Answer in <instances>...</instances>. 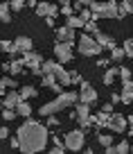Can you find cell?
Instances as JSON below:
<instances>
[{"label": "cell", "instance_id": "obj_1", "mask_svg": "<svg viewBox=\"0 0 133 154\" xmlns=\"http://www.w3.org/2000/svg\"><path fill=\"white\" fill-rule=\"evenodd\" d=\"M16 136H18V140H20V152L36 154V152H43L45 145H48L50 127L38 122V120H32V118H25L23 125H18Z\"/></svg>", "mask_w": 133, "mask_h": 154}, {"label": "cell", "instance_id": "obj_2", "mask_svg": "<svg viewBox=\"0 0 133 154\" xmlns=\"http://www.w3.org/2000/svg\"><path fill=\"white\" fill-rule=\"evenodd\" d=\"M77 100H79V93H75V91H61L52 102H45V104L38 109V113H41L43 118H48V116H52V113H61L66 106L77 104Z\"/></svg>", "mask_w": 133, "mask_h": 154}, {"label": "cell", "instance_id": "obj_3", "mask_svg": "<svg viewBox=\"0 0 133 154\" xmlns=\"http://www.w3.org/2000/svg\"><path fill=\"white\" fill-rule=\"evenodd\" d=\"M117 0H106V2H97L93 0L90 2V11H93V18H117Z\"/></svg>", "mask_w": 133, "mask_h": 154}, {"label": "cell", "instance_id": "obj_4", "mask_svg": "<svg viewBox=\"0 0 133 154\" xmlns=\"http://www.w3.org/2000/svg\"><path fill=\"white\" fill-rule=\"evenodd\" d=\"M79 52L84 54V57H99L102 52H104V48H102L99 43H97V38L90 36V34H81L79 36Z\"/></svg>", "mask_w": 133, "mask_h": 154}, {"label": "cell", "instance_id": "obj_5", "mask_svg": "<svg viewBox=\"0 0 133 154\" xmlns=\"http://www.w3.org/2000/svg\"><path fill=\"white\" fill-rule=\"evenodd\" d=\"M63 143L70 152H79L84 149V143H86V129H72L63 136Z\"/></svg>", "mask_w": 133, "mask_h": 154}, {"label": "cell", "instance_id": "obj_6", "mask_svg": "<svg viewBox=\"0 0 133 154\" xmlns=\"http://www.w3.org/2000/svg\"><path fill=\"white\" fill-rule=\"evenodd\" d=\"M23 61L25 66L29 68V72H34V75L41 77V63H43V57L38 52H34V50H27V52H23Z\"/></svg>", "mask_w": 133, "mask_h": 154}, {"label": "cell", "instance_id": "obj_7", "mask_svg": "<svg viewBox=\"0 0 133 154\" xmlns=\"http://www.w3.org/2000/svg\"><path fill=\"white\" fill-rule=\"evenodd\" d=\"M75 118L79 120L81 129H90L93 127V122H90V104H88V102H79V106H77V111H75Z\"/></svg>", "mask_w": 133, "mask_h": 154}, {"label": "cell", "instance_id": "obj_8", "mask_svg": "<svg viewBox=\"0 0 133 154\" xmlns=\"http://www.w3.org/2000/svg\"><path fill=\"white\" fill-rule=\"evenodd\" d=\"M54 54H57V59L61 63H68V61H72V43H66V41H57L54 43V50H52Z\"/></svg>", "mask_w": 133, "mask_h": 154}, {"label": "cell", "instance_id": "obj_9", "mask_svg": "<svg viewBox=\"0 0 133 154\" xmlns=\"http://www.w3.org/2000/svg\"><path fill=\"white\" fill-rule=\"evenodd\" d=\"M108 129L115 131V134H124V131L129 129V120L120 113H113L111 116V122H108Z\"/></svg>", "mask_w": 133, "mask_h": 154}, {"label": "cell", "instance_id": "obj_10", "mask_svg": "<svg viewBox=\"0 0 133 154\" xmlns=\"http://www.w3.org/2000/svg\"><path fill=\"white\" fill-rule=\"evenodd\" d=\"M79 102H88V104H93V102L97 100V88H93L88 82H81L79 84Z\"/></svg>", "mask_w": 133, "mask_h": 154}, {"label": "cell", "instance_id": "obj_11", "mask_svg": "<svg viewBox=\"0 0 133 154\" xmlns=\"http://www.w3.org/2000/svg\"><path fill=\"white\" fill-rule=\"evenodd\" d=\"M0 68H2L5 72H9V75H20V72H25V70H23V68H25V61H23V57H20V59H11V61H5Z\"/></svg>", "mask_w": 133, "mask_h": 154}, {"label": "cell", "instance_id": "obj_12", "mask_svg": "<svg viewBox=\"0 0 133 154\" xmlns=\"http://www.w3.org/2000/svg\"><path fill=\"white\" fill-rule=\"evenodd\" d=\"M36 16H54V18H57V16H59V7L57 5H50V2H45V0H38Z\"/></svg>", "mask_w": 133, "mask_h": 154}, {"label": "cell", "instance_id": "obj_13", "mask_svg": "<svg viewBox=\"0 0 133 154\" xmlns=\"http://www.w3.org/2000/svg\"><path fill=\"white\" fill-rule=\"evenodd\" d=\"M54 36L57 41H66V43H75V29L63 25V27H54Z\"/></svg>", "mask_w": 133, "mask_h": 154}, {"label": "cell", "instance_id": "obj_14", "mask_svg": "<svg viewBox=\"0 0 133 154\" xmlns=\"http://www.w3.org/2000/svg\"><path fill=\"white\" fill-rule=\"evenodd\" d=\"M111 116H113V113H108V111H104V109H102L99 113L90 116V122H93V127H97V129H102V127H108V122H111Z\"/></svg>", "mask_w": 133, "mask_h": 154}, {"label": "cell", "instance_id": "obj_15", "mask_svg": "<svg viewBox=\"0 0 133 154\" xmlns=\"http://www.w3.org/2000/svg\"><path fill=\"white\" fill-rule=\"evenodd\" d=\"M20 100H23V97H20V91H9L5 97H2V106H9V109H16Z\"/></svg>", "mask_w": 133, "mask_h": 154}, {"label": "cell", "instance_id": "obj_16", "mask_svg": "<svg viewBox=\"0 0 133 154\" xmlns=\"http://www.w3.org/2000/svg\"><path fill=\"white\" fill-rule=\"evenodd\" d=\"M14 45H16V50H18V54H23V52H27V50H32V38L20 34V36H16Z\"/></svg>", "mask_w": 133, "mask_h": 154}, {"label": "cell", "instance_id": "obj_17", "mask_svg": "<svg viewBox=\"0 0 133 154\" xmlns=\"http://www.w3.org/2000/svg\"><path fill=\"white\" fill-rule=\"evenodd\" d=\"M95 38H97V43H99V45H102L104 50H111V48H115V41H113V38L108 36V34L99 32V29L95 32Z\"/></svg>", "mask_w": 133, "mask_h": 154}, {"label": "cell", "instance_id": "obj_18", "mask_svg": "<svg viewBox=\"0 0 133 154\" xmlns=\"http://www.w3.org/2000/svg\"><path fill=\"white\" fill-rule=\"evenodd\" d=\"M61 68H63L61 61H43L41 63V75H45V72H54V75H57Z\"/></svg>", "mask_w": 133, "mask_h": 154}, {"label": "cell", "instance_id": "obj_19", "mask_svg": "<svg viewBox=\"0 0 133 154\" xmlns=\"http://www.w3.org/2000/svg\"><path fill=\"white\" fill-rule=\"evenodd\" d=\"M0 50H2V52H7L11 59H16V54H18V50H16L14 41H0Z\"/></svg>", "mask_w": 133, "mask_h": 154}, {"label": "cell", "instance_id": "obj_20", "mask_svg": "<svg viewBox=\"0 0 133 154\" xmlns=\"http://www.w3.org/2000/svg\"><path fill=\"white\" fill-rule=\"evenodd\" d=\"M66 25L68 27H72V29H79V27H84V20H81V16H66Z\"/></svg>", "mask_w": 133, "mask_h": 154}, {"label": "cell", "instance_id": "obj_21", "mask_svg": "<svg viewBox=\"0 0 133 154\" xmlns=\"http://www.w3.org/2000/svg\"><path fill=\"white\" fill-rule=\"evenodd\" d=\"M16 111H18V116H23V118H29V116H32V106L27 104V100H20L18 106H16Z\"/></svg>", "mask_w": 133, "mask_h": 154}, {"label": "cell", "instance_id": "obj_22", "mask_svg": "<svg viewBox=\"0 0 133 154\" xmlns=\"http://www.w3.org/2000/svg\"><path fill=\"white\" fill-rule=\"evenodd\" d=\"M117 75H120V68H106V72H104V84H106V86H108V84H113Z\"/></svg>", "mask_w": 133, "mask_h": 154}, {"label": "cell", "instance_id": "obj_23", "mask_svg": "<svg viewBox=\"0 0 133 154\" xmlns=\"http://www.w3.org/2000/svg\"><path fill=\"white\" fill-rule=\"evenodd\" d=\"M57 79H59V84H61V86H70V72L66 70V68H61V70L57 72Z\"/></svg>", "mask_w": 133, "mask_h": 154}, {"label": "cell", "instance_id": "obj_24", "mask_svg": "<svg viewBox=\"0 0 133 154\" xmlns=\"http://www.w3.org/2000/svg\"><path fill=\"white\" fill-rule=\"evenodd\" d=\"M9 9H11V7L7 5V2H0V20H2V23H9V20H11Z\"/></svg>", "mask_w": 133, "mask_h": 154}, {"label": "cell", "instance_id": "obj_25", "mask_svg": "<svg viewBox=\"0 0 133 154\" xmlns=\"http://www.w3.org/2000/svg\"><path fill=\"white\" fill-rule=\"evenodd\" d=\"M36 88L34 86H20V97H23V100H29V97H36Z\"/></svg>", "mask_w": 133, "mask_h": 154}, {"label": "cell", "instance_id": "obj_26", "mask_svg": "<svg viewBox=\"0 0 133 154\" xmlns=\"http://www.w3.org/2000/svg\"><path fill=\"white\" fill-rule=\"evenodd\" d=\"M124 57H126V54H124V48H117V45H115V48H111V59H113L115 63L122 61Z\"/></svg>", "mask_w": 133, "mask_h": 154}, {"label": "cell", "instance_id": "obj_27", "mask_svg": "<svg viewBox=\"0 0 133 154\" xmlns=\"http://www.w3.org/2000/svg\"><path fill=\"white\" fill-rule=\"evenodd\" d=\"M129 152H131V143L129 140H120L115 145V154H129Z\"/></svg>", "mask_w": 133, "mask_h": 154}, {"label": "cell", "instance_id": "obj_28", "mask_svg": "<svg viewBox=\"0 0 133 154\" xmlns=\"http://www.w3.org/2000/svg\"><path fill=\"white\" fill-rule=\"evenodd\" d=\"M97 143L102 147H108V145H113V136L111 134H97Z\"/></svg>", "mask_w": 133, "mask_h": 154}, {"label": "cell", "instance_id": "obj_29", "mask_svg": "<svg viewBox=\"0 0 133 154\" xmlns=\"http://www.w3.org/2000/svg\"><path fill=\"white\" fill-rule=\"evenodd\" d=\"M16 116H18V111H16V109H9V106H5V109H2V120L11 122Z\"/></svg>", "mask_w": 133, "mask_h": 154}, {"label": "cell", "instance_id": "obj_30", "mask_svg": "<svg viewBox=\"0 0 133 154\" xmlns=\"http://www.w3.org/2000/svg\"><path fill=\"white\" fill-rule=\"evenodd\" d=\"M0 82L5 84L7 88H18V82H16L14 77H9V75H5V77H2V79H0Z\"/></svg>", "mask_w": 133, "mask_h": 154}, {"label": "cell", "instance_id": "obj_31", "mask_svg": "<svg viewBox=\"0 0 133 154\" xmlns=\"http://www.w3.org/2000/svg\"><path fill=\"white\" fill-rule=\"evenodd\" d=\"M84 29H86V32H88V34H95L97 29H99V27H97V20H95V18H90V20H88V23L84 25Z\"/></svg>", "mask_w": 133, "mask_h": 154}, {"label": "cell", "instance_id": "obj_32", "mask_svg": "<svg viewBox=\"0 0 133 154\" xmlns=\"http://www.w3.org/2000/svg\"><path fill=\"white\" fill-rule=\"evenodd\" d=\"M79 16H81V20H84V23H88V20L93 18V11H90V7H88V9H86V7H81V9H79Z\"/></svg>", "mask_w": 133, "mask_h": 154}, {"label": "cell", "instance_id": "obj_33", "mask_svg": "<svg viewBox=\"0 0 133 154\" xmlns=\"http://www.w3.org/2000/svg\"><path fill=\"white\" fill-rule=\"evenodd\" d=\"M25 2H27V0H11V2H9V7H11L14 11H20V9L25 7Z\"/></svg>", "mask_w": 133, "mask_h": 154}, {"label": "cell", "instance_id": "obj_34", "mask_svg": "<svg viewBox=\"0 0 133 154\" xmlns=\"http://www.w3.org/2000/svg\"><path fill=\"white\" fill-rule=\"evenodd\" d=\"M61 125V122L57 120V113H52V116H48V127L50 129H57V127Z\"/></svg>", "mask_w": 133, "mask_h": 154}, {"label": "cell", "instance_id": "obj_35", "mask_svg": "<svg viewBox=\"0 0 133 154\" xmlns=\"http://www.w3.org/2000/svg\"><path fill=\"white\" fill-rule=\"evenodd\" d=\"M72 11H75V7H72L70 2H66V5H61V16H72Z\"/></svg>", "mask_w": 133, "mask_h": 154}, {"label": "cell", "instance_id": "obj_36", "mask_svg": "<svg viewBox=\"0 0 133 154\" xmlns=\"http://www.w3.org/2000/svg\"><path fill=\"white\" fill-rule=\"evenodd\" d=\"M120 77H122V82H124V79H131V68L120 66Z\"/></svg>", "mask_w": 133, "mask_h": 154}, {"label": "cell", "instance_id": "obj_37", "mask_svg": "<svg viewBox=\"0 0 133 154\" xmlns=\"http://www.w3.org/2000/svg\"><path fill=\"white\" fill-rule=\"evenodd\" d=\"M70 82L72 84H81V82H84V77H81V72H70Z\"/></svg>", "mask_w": 133, "mask_h": 154}, {"label": "cell", "instance_id": "obj_38", "mask_svg": "<svg viewBox=\"0 0 133 154\" xmlns=\"http://www.w3.org/2000/svg\"><path fill=\"white\" fill-rule=\"evenodd\" d=\"M90 2H93V0H75V9L79 11L81 7H90Z\"/></svg>", "mask_w": 133, "mask_h": 154}, {"label": "cell", "instance_id": "obj_39", "mask_svg": "<svg viewBox=\"0 0 133 154\" xmlns=\"http://www.w3.org/2000/svg\"><path fill=\"white\" fill-rule=\"evenodd\" d=\"M5 138H9V127L2 125L0 127V140H5Z\"/></svg>", "mask_w": 133, "mask_h": 154}, {"label": "cell", "instance_id": "obj_40", "mask_svg": "<svg viewBox=\"0 0 133 154\" xmlns=\"http://www.w3.org/2000/svg\"><path fill=\"white\" fill-rule=\"evenodd\" d=\"M9 147H11V149H20V140H18V136L9 138Z\"/></svg>", "mask_w": 133, "mask_h": 154}, {"label": "cell", "instance_id": "obj_41", "mask_svg": "<svg viewBox=\"0 0 133 154\" xmlns=\"http://www.w3.org/2000/svg\"><path fill=\"white\" fill-rule=\"evenodd\" d=\"M97 66H99V68H108V59H104V57H97Z\"/></svg>", "mask_w": 133, "mask_h": 154}, {"label": "cell", "instance_id": "obj_42", "mask_svg": "<svg viewBox=\"0 0 133 154\" xmlns=\"http://www.w3.org/2000/svg\"><path fill=\"white\" fill-rule=\"evenodd\" d=\"M122 5L129 9V14H133V0H122Z\"/></svg>", "mask_w": 133, "mask_h": 154}, {"label": "cell", "instance_id": "obj_43", "mask_svg": "<svg viewBox=\"0 0 133 154\" xmlns=\"http://www.w3.org/2000/svg\"><path fill=\"white\" fill-rule=\"evenodd\" d=\"M45 25L54 29V16H45Z\"/></svg>", "mask_w": 133, "mask_h": 154}, {"label": "cell", "instance_id": "obj_44", "mask_svg": "<svg viewBox=\"0 0 133 154\" xmlns=\"http://www.w3.org/2000/svg\"><path fill=\"white\" fill-rule=\"evenodd\" d=\"M111 102H113V104H117V102H122V95H117V93H113V95H111Z\"/></svg>", "mask_w": 133, "mask_h": 154}, {"label": "cell", "instance_id": "obj_45", "mask_svg": "<svg viewBox=\"0 0 133 154\" xmlns=\"http://www.w3.org/2000/svg\"><path fill=\"white\" fill-rule=\"evenodd\" d=\"M102 109H104V111H108V113H113V102H108V104H104V106H102Z\"/></svg>", "mask_w": 133, "mask_h": 154}, {"label": "cell", "instance_id": "obj_46", "mask_svg": "<svg viewBox=\"0 0 133 154\" xmlns=\"http://www.w3.org/2000/svg\"><path fill=\"white\" fill-rule=\"evenodd\" d=\"M50 138H52L54 145H66V143H61V138H59V136H50Z\"/></svg>", "mask_w": 133, "mask_h": 154}, {"label": "cell", "instance_id": "obj_47", "mask_svg": "<svg viewBox=\"0 0 133 154\" xmlns=\"http://www.w3.org/2000/svg\"><path fill=\"white\" fill-rule=\"evenodd\" d=\"M129 134L133 136V122H129Z\"/></svg>", "mask_w": 133, "mask_h": 154}, {"label": "cell", "instance_id": "obj_48", "mask_svg": "<svg viewBox=\"0 0 133 154\" xmlns=\"http://www.w3.org/2000/svg\"><path fill=\"white\" fill-rule=\"evenodd\" d=\"M59 2H61V5H66V2H70V0H59Z\"/></svg>", "mask_w": 133, "mask_h": 154}, {"label": "cell", "instance_id": "obj_49", "mask_svg": "<svg viewBox=\"0 0 133 154\" xmlns=\"http://www.w3.org/2000/svg\"><path fill=\"white\" fill-rule=\"evenodd\" d=\"M131 152H133V145H131Z\"/></svg>", "mask_w": 133, "mask_h": 154}, {"label": "cell", "instance_id": "obj_50", "mask_svg": "<svg viewBox=\"0 0 133 154\" xmlns=\"http://www.w3.org/2000/svg\"><path fill=\"white\" fill-rule=\"evenodd\" d=\"M117 2H122V0H117Z\"/></svg>", "mask_w": 133, "mask_h": 154}, {"label": "cell", "instance_id": "obj_51", "mask_svg": "<svg viewBox=\"0 0 133 154\" xmlns=\"http://www.w3.org/2000/svg\"><path fill=\"white\" fill-rule=\"evenodd\" d=\"M131 41H133V36H131Z\"/></svg>", "mask_w": 133, "mask_h": 154}]
</instances>
